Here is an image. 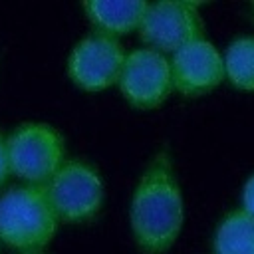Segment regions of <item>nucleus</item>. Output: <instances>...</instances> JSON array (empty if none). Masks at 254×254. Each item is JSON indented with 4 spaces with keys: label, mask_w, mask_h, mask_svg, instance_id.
Segmentation results:
<instances>
[{
    "label": "nucleus",
    "mask_w": 254,
    "mask_h": 254,
    "mask_svg": "<svg viewBox=\"0 0 254 254\" xmlns=\"http://www.w3.org/2000/svg\"><path fill=\"white\" fill-rule=\"evenodd\" d=\"M129 222L141 254H165L177 242L185 202L169 151H159L141 173L131 196Z\"/></svg>",
    "instance_id": "f257e3e1"
},
{
    "label": "nucleus",
    "mask_w": 254,
    "mask_h": 254,
    "mask_svg": "<svg viewBox=\"0 0 254 254\" xmlns=\"http://www.w3.org/2000/svg\"><path fill=\"white\" fill-rule=\"evenodd\" d=\"M214 254H254V218L242 208L230 210L216 226Z\"/></svg>",
    "instance_id": "9d476101"
},
{
    "label": "nucleus",
    "mask_w": 254,
    "mask_h": 254,
    "mask_svg": "<svg viewBox=\"0 0 254 254\" xmlns=\"http://www.w3.org/2000/svg\"><path fill=\"white\" fill-rule=\"evenodd\" d=\"M240 200H242V206H240V208H242L246 214H250V216L254 218V173H252L250 179L244 183Z\"/></svg>",
    "instance_id": "f8f14e48"
},
{
    "label": "nucleus",
    "mask_w": 254,
    "mask_h": 254,
    "mask_svg": "<svg viewBox=\"0 0 254 254\" xmlns=\"http://www.w3.org/2000/svg\"><path fill=\"white\" fill-rule=\"evenodd\" d=\"M252 16H254V4H252Z\"/></svg>",
    "instance_id": "2eb2a0df"
},
{
    "label": "nucleus",
    "mask_w": 254,
    "mask_h": 254,
    "mask_svg": "<svg viewBox=\"0 0 254 254\" xmlns=\"http://www.w3.org/2000/svg\"><path fill=\"white\" fill-rule=\"evenodd\" d=\"M137 32L145 48L175 54L183 46L202 40L204 24L192 2H153L147 6Z\"/></svg>",
    "instance_id": "39448f33"
},
{
    "label": "nucleus",
    "mask_w": 254,
    "mask_h": 254,
    "mask_svg": "<svg viewBox=\"0 0 254 254\" xmlns=\"http://www.w3.org/2000/svg\"><path fill=\"white\" fill-rule=\"evenodd\" d=\"M46 192L60 222L81 224L95 218L103 204L105 189L99 171L91 163L69 159L48 181Z\"/></svg>",
    "instance_id": "20e7f679"
},
{
    "label": "nucleus",
    "mask_w": 254,
    "mask_h": 254,
    "mask_svg": "<svg viewBox=\"0 0 254 254\" xmlns=\"http://www.w3.org/2000/svg\"><path fill=\"white\" fill-rule=\"evenodd\" d=\"M10 173L26 185H48L64 163V137L62 133L42 121H28L18 125L8 137Z\"/></svg>",
    "instance_id": "7ed1b4c3"
},
{
    "label": "nucleus",
    "mask_w": 254,
    "mask_h": 254,
    "mask_svg": "<svg viewBox=\"0 0 254 254\" xmlns=\"http://www.w3.org/2000/svg\"><path fill=\"white\" fill-rule=\"evenodd\" d=\"M149 2H83V12L95 32L117 38L139 30Z\"/></svg>",
    "instance_id": "1a4fd4ad"
},
{
    "label": "nucleus",
    "mask_w": 254,
    "mask_h": 254,
    "mask_svg": "<svg viewBox=\"0 0 254 254\" xmlns=\"http://www.w3.org/2000/svg\"><path fill=\"white\" fill-rule=\"evenodd\" d=\"M173 89L185 97H200L216 89L224 79V60L206 38L194 40L171 54Z\"/></svg>",
    "instance_id": "6e6552de"
},
{
    "label": "nucleus",
    "mask_w": 254,
    "mask_h": 254,
    "mask_svg": "<svg viewBox=\"0 0 254 254\" xmlns=\"http://www.w3.org/2000/svg\"><path fill=\"white\" fill-rule=\"evenodd\" d=\"M121 95L135 109H155L173 91L171 62L165 54L151 48H135L125 56L117 81Z\"/></svg>",
    "instance_id": "423d86ee"
},
{
    "label": "nucleus",
    "mask_w": 254,
    "mask_h": 254,
    "mask_svg": "<svg viewBox=\"0 0 254 254\" xmlns=\"http://www.w3.org/2000/svg\"><path fill=\"white\" fill-rule=\"evenodd\" d=\"M22 254H42V252H22Z\"/></svg>",
    "instance_id": "4468645a"
},
{
    "label": "nucleus",
    "mask_w": 254,
    "mask_h": 254,
    "mask_svg": "<svg viewBox=\"0 0 254 254\" xmlns=\"http://www.w3.org/2000/svg\"><path fill=\"white\" fill-rule=\"evenodd\" d=\"M10 175V161H8V147H6V137L0 133V185Z\"/></svg>",
    "instance_id": "ddd939ff"
},
{
    "label": "nucleus",
    "mask_w": 254,
    "mask_h": 254,
    "mask_svg": "<svg viewBox=\"0 0 254 254\" xmlns=\"http://www.w3.org/2000/svg\"><path fill=\"white\" fill-rule=\"evenodd\" d=\"M226 79L240 91H254V36H240L222 56Z\"/></svg>",
    "instance_id": "9b49d317"
},
{
    "label": "nucleus",
    "mask_w": 254,
    "mask_h": 254,
    "mask_svg": "<svg viewBox=\"0 0 254 254\" xmlns=\"http://www.w3.org/2000/svg\"><path fill=\"white\" fill-rule=\"evenodd\" d=\"M46 185H20L0 194V240L22 252H40L58 230Z\"/></svg>",
    "instance_id": "f03ea898"
},
{
    "label": "nucleus",
    "mask_w": 254,
    "mask_h": 254,
    "mask_svg": "<svg viewBox=\"0 0 254 254\" xmlns=\"http://www.w3.org/2000/svg\"><path fill=\"white\" fill-rule=\"evenodd\" d=\"M125 56L117 38L91 32L71 48L67 75L83 91H103L119 81Z\"/></svg>",
    "instance_id": "0eeeda50"
}]
</instances>
